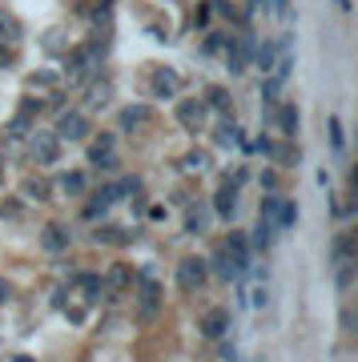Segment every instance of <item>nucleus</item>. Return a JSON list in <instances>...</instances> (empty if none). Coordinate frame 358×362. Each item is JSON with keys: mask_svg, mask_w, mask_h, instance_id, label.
Instances as JSON below:
<instances>
[{"mask_svg": "<svg viewBox=\"0 0 358 362\" xmlns=\"http://www.w3.org/2000/svg\"><path fill=\"white\" fill-rule=\"evenodd\" d=\"M149 93H154L157 101H173V97L181 93V77L173 73V69H166V65L149 69Z\"/></svg>", "mask_w": 358, "mask_h": 362, "instance_id": "6", "label": "nucleus"}, {"mask_svg": "<svg viewBox=\"0 0 358 362\" xmlns=\"http://www.w3.org/2000/svg\"><path fill=\"white\" fill-rule=\"evenodd\" d=\"M0 218H21V206H16V202H8V206H0Z\"/></svg>", "mask_w": 358, "mask_h": 362, "instance_id": "42", "label": "nucleus"}, {"mask_svg": "<svg viewBox=\"0 0 358 362\" xmlns=\"http://www.w3.org/2000/svg\"><path fill=\"white\" fill-rule=\"evenodd\" d=\"M28 133H33V117H21V113H16L13 121H8V129H4V137H8V141H25Z\"/></svg>", "mask_w": 358, "mask_h": 362, "instance_id": "25", "label": "nucleus"}, {"mask_svg": "<svg viewBox=\"0 0 358 362\" xmlns=\"http://www.w3.org/2000/svg\"><path fill=\"white\" fill-rule=\"evenodd\" d=\"M49 194H52V185L45 177H28L25 181V197L28 202H49Z\"/></svg>", "mask_w": 358, "mask_h": 362, "instance_id": "26", "label": "nucleus"}, {"mask_svg": "<svg viewBox=\"0 0 358 362\" xmlns=\"http://www.w3.org/2000/svg\"><path fill=\"white\" fill-rule=\"evenodd\" d=\"M350 282H354V266L338 262V290H350Z\"/></svg>", "mask_w": 358, "mask_h": 362, "instance_id": "38", "label": "nucleus"}, {"mask_svg": "<svg viewBox=\"0 0 358 362\" xmlns=\"http://www.w3.org/2000/svg\"><path fill=\"white\" fill-rule=\"evenodd\" d=\"M330 145H334V153H346V137H342V125L330 117Z\"/></svg>", "mask_w": 358, "mask_h": 362, "instance_id": "37", "label": "nucleus"}, {"mask_svg": "<svg viewBox=\"0 0 358 362\" xmlns=\"http://www.w3.org/2000/svg\"><path fill=\"white\" fill-rule=\"evenodd\" d=\"M254 65L262 69V73H270V69L278 65V40H262L254 49Z\"/></svg>", "mask_w": 358, "mask_h": 362, "instance_id": "20", "label": "nucleus"}, {"mask_svg": "<svg viewBox=\"0 0 358 362\" xmlns=\"http://www.w3.org/2000/svg\"><path fill=\"white\" fill-rule=\"evenodd\" d=\"M298 221V202H278V230H290Z\"/></svg>", "mask_w": 358, "mask_h": 362, "instance_id": "31", "label": "nucleus"}, {"mask_svg": "<svg viewBox=\"0 0 358 362\" xmlns=\"http://www.w3.org/2000/svg\"><path fill=\"white\" fill-rule=\"evenodd\" d=\"M109 101H113V85L101 81V77H93L89 89H85V105H89V109H105Z\"/></svg>", "mask_w": 358, "mask_h": 362, "instance_id": "14", "label": "nucleus"}, {"mask_svg": "<svg viewBox=\"0 0 358 362\" xmlns=\"http://www.w3.org/2000/svg\"><path fill=\"white\" fill-rule=\"evenodd\" d=\"M258 181H262V189H266V194H274V189H278V173H274V169H266Z\"/></svg>", "mask_w": 358, "mask_h": 362, "instance_id": "39", "label": "nucleus"}, {"mask_svg": "<svg viewBox=\"0 0 358 362\" xmlns=\"http://www.w3.org/2000/svg\"><path fill=\"white\" fill-rule=\"evenodd\" d=\"M25 141H28V157H33L37 165H52V161L61 157V141H57L52 129H33Z\"/></svg>", "mask_w": 358, "mask_h": 362, "instance_id": "3", "label": "nucleus"}, {"mask_svg": "<svg viewBox=\"0 0 358 362\" xmlns=\"http://www.w3.org/2000/svg\"><path fill=\"white\" fill-rule=\"evenodd\" d=\"M178 290L181 294H197V290H205V282H209V266H205V258H197V254H185V258L178 262Z\"/></svg>", "mask_w": 358, "mask_h": 362, "instance_id": "1", "label": "nucleus"}, {"mask_svg": "<svg viewBox=\"0 0 358 362\" xmlns=\"http://www.w3.org/2000/svg\"><path fill=\"white\" fill-rule=\"evenodd\" d=\"M52 133H57V141H89V117L85 113H64Z\"/></svg>", "mask_w": 358, "mask_h": 362, "instance_id": "8", "label": "nucleus"}, {"mask_svg": "<svg viewBox=\"0 0 358 362\" xmlns=\"http://www.w3.org/2000/svg\"><path fill=\"white\" fill-rule=\"evenodd\" d=\"M21 37H25L21 21H16L13 13H4V8H0V40H4V45H21Z\"/></svg>", "mask_w": 358, "mask_h": 362, "instance_id": "19", "label": "nucleus"}, {"mask_svg": "<svg viewBox=\"0 0 358 362\" xmlns=\"http://www.w3.org/2000/svg\"><path fill=\"white\" fill-rule=\"evenodd\" d=\"M69 246H73L69 226H64V221H45V230H40V250L52 254V258H61V254H69Z\"/></svg>", "mask_w": 358, "mask_h": 362, "instance_id": "4", "label": "nucleus"}, {"mask_svg": "<svg viewBox=\"0 0 358 362\" xmlns=\"http://www.w3.org/2000/svg\"><path fill=\"white\" fill-rule=\"evenodd\" d=\"M226 45H230V37H221V33H205L202 52H205V57H221V52H226Z\"/></svg>", "mask_w": 358, "mask_h": 362, "instance_id": "28", "label": "nucleus"}, {"mask_svg": "<svg viewBox=\"0 0 358 362\" xmlns=\"http://www.w3.org/2000/svg\"><path fill=\"white\" fill-rule=\"evenodd\" d=\"M137 306H141V318H157V310H161V286L149 270L137 278Z\"/></svg>", "mask_w": 358, "mask_h": 362, "instance_id": "5", "label": "nucleus"}, {"mask_svg": "<svg viewBox=\"0 0 358 362\" xmlns=\"http://www.w3.org/2000/svg\"><path fill=\"white\" fill-rule=\"evenodd\" d=\"M338 4H342V8H350V0H338Z\"/></svg>", "mask_w": 358, "mask_h": 362, "instance_id": "45", "label": "nucleus"}, {"mask_svg": "<svg viewBox=\"0 0 358 362\" xmlns=\"http://www.w3.org/2000/svg\"><path fill=\"white\" fill-rule=\"evenodd\" d=\"M202 101L209 105V113H214V109H218L221 117H230V113H233V101H230V93L221 89V85H209V93H205Z\"/></svg>", "mask_w": 358, "mask_h": 362, "instance_id": "17", "label": "nucleus"}, {"mask_svg": "<svg viewBox=\"0 0 358 362\" xmlns=\"http://www.w3.org/2000/svg\"><path fill=\"white\" fill-rule=\"evenodd\" d=\"M254 246H258V250H270V246H274V230H270L266 221H258V226H254Z\"/></svg>", "mask_w": 358, "mask_h": 362, "instance_id": "34", "label": "nucleus"}, {"mask_svg": "<svg viewBox=\"0 0 358 362\" xmlns=\"http://www.w3.org/2000/svg\"><path fill=\"white\" fill-rule=\"evenodd\" d=\"M28 93H57L64 85V73H57V69H37V73H28Z\"/></svg>", "mask_w": 358, "mask_h": 362, "instance_id": "13", "label": "nucleus"}, {"mask_svg": "<svg viewBox=\"0 0 358 362\" xmlns=\"http://www.w3.org/2000/svg\"><path fill=\"white\" fill-rule=\"evenodd\" d=\"M278 129L286 133V137L298 133V105H278Z\"/></svg>", "mask_w": 358, "mask_h": 362, "instance_id": "23", "label": "nucleus"}, {"mask_svg": "<svg viewBox=\"0 0 358 362\" xmlns=\"http://www.w3.org/2000/svg\"><path fill=\"white\" fill-rule=\"evenodd\" d=\"M209 25V4H202L197 13H193V28H205Z\"/></svg>", "mask_w": 358, "mask_h": 362, "instance_id": "41", "label": "nucleus"}, {"mask_svg": "<svg viewBox=\"0 0 358 362\" xmlns=\"http://www.w3.org/2000/svg\"><path fill=\"white\" fill-rule=\"evenodd\" d=\"M145 121H149V105H125L117 125L125 133H137V129H145Z\"/></svg>", "mask_w": 358, "mask_h": 362, "instance_id": "15", "label": "nucleus"}, {"mask_svg": "<svg viewBox=\"0 0 358 362\" xmlns=\"http://www.w3.org/2000/svg\"><path fill=\"white\" fill-rule=\"evenodd\" d=\"M181 169H197V173H202V169H209V153H205V149H190V153L181 157Z\"/></svg>", "mask_w": 358, "mask_h": 362, "instance_id": "30", "label": "nucleus"}, {"mask_svg": "<svg viewBox=\"0 0 358 362\" xmlns=\"http://www.w3.org/2000/svg\"><path fill=\"white\" fill-rule=\"evenodd\" d=\"M93 242H97V246H109V242H125V230H117V226H97V230H93Z\"/></svg>", "mask_w": 358, "mask_h": 362, "instance_id": "29", "label": "nucleus"}, {"mask_svg": "<svg viewBox=\"0 0 358 362\" xmlns=\"http://www.w3.org/2000/svg\"><path fill=\"white\" fill-rule=\"evenodd\" d=\"M214 214H218V218H226V221L238 214V185H230V177L221 181L218 194H214Z\"/></svg>", "mask_w": 358, "mask_h": 362, "instance_id": "12", "label": "nucleus"}, {"mask_svg": "<svg viewBox=\"0 0 358 362\" xmlns=\"http://www.w3.org/2000/svg\"><path fill=\"white\" fill-rule=\"evenodd\" d=\"M13 362H33V358H28V354H16V358Z\"/></svg>", "mask_w": 358, "mask_h": 362, "instance_id": "44", "label": "nucleus"}, {"mask_svg": "<svg viewBox=\"0 0 358 362\" xmlns=\"http://www.w3.org/2000/svg\"><path fill=\"white\" fill-rule=\"evenodd\" d=\"M117 137L113 133H101V137H93L89 141V161L97 169H117Z\"/></svg>", "mask_w": 358, "mask_h": 362, "instance_id": "9", "label": "nucleus"}, {"mask_svg": "<svg viewBox=\"0 0 358 362\" xmlns=\"http://www.w3.org/2000/svg\"><path fill=\"white\" fill-rule=\"evenodd\" d=\"M40 45H45L52 57H64V52H69V33H64V28H49V33L40 37Z\"/></svg>", "mask_w": 358, "mask_h": 362, "instance_id": "21", "label": "nucleus"}, {"mask_svg": "<svg viewBox=\"0 0 358 362\" xmlns=\"http://www.w3.org/2000/svg\"><path fill=\"white\" fill-rule=\"evenodd\" d=\"M205 266H209V274H218L221 282H233V278H238V270H233V262L226 258L221 250H218V254H214V262H205Z\"/></svg>", "mask_w": 358, "mask_h": 362, "instance_id": "24", "label": "nucleus"}, {"mask_svg": "<svg viewBox=\"0 0 358 362\" xmlns=\"http://www.w3.org/2000/svg\"><path fill=\"white\" fill-rule=\"evenodd\" d=\"M205 221H209V214H205V206H190L185 209V230L190 233H202Z\"/></svg>", "mask_w": 358, "mask_h": 362, "instance_id": "27", "label": "nucleus"}, {"mask_svg": "<svg viewBox=\"0 0 358 362\" xmlns=\"http://www.w3.org/2000/svg\"><path fill=\"white\" fill-rule=\"evenodd\" d=\"M202 338H209V342H226L230 338V310L226 306H209L202 314Z\"/></svg>", "mask_w": 358, "mask_h": 362, "instance_id": "7", "label": "nucleus"}, {"mask_svg": "<svg viewBox=\"0 0 358 362\" xmlns=\"http://www.w3.org/2000/svg\"><path fill=\"white\" fill-rule=\"evenodd\" d=\"M350 254H354V238L342 233V238L334 242V262H350Z\"/></svg>", "mask_w": 358, "mask_h": 362, "instance_id": "33", "label": "nucleus"}, {"mask_svg": "<svg viewBox=\"0 0 358 362\" xmlns=\"http://www.w3.org/2000/svg\"><path fill=\"white\" fill-rule=\"evenodd\" d=\"M270 161H278V165H298V149L294 145H274V149H270Z\"/></svg>", "mask_w": 358, "mask_h": 362, "instance_id": "32", "label": "nucleus"}, {"mask_svg": "<svg viewBox=\"0 0 358 362\" xmlns=\"http://www.w3.org/2000/svg\"><path fill=\"white\" fill-rule=\"evenodd\" d=\"M278 93H282V81H278V77H270L266 85H262V101L274 105V101H278Z\"/></svg>", "mask_w": 358, "mask_h": 362, "instance_id": "36", "label": "nucleus"}, {"mask_svg": "<svg viewBox=\"0 0 358 362\" xmlns=\"http://www.w3.org/2000/svg\"><path fill=\"white\" fill-rule=\"evenodd\" d=\"M129 282H133V270H129L125 262H117V266H109V274H101V294L105 298H117Z\"/></svg>", "mask_w": 358, "mask_h": 362, "instance_id": "11", "label": "nucleus"}, {"mask_svg": "<svg viewBox=\"0 0 358 362\" xmlns=\"http://www.w3.org/2000/svg\"><path fill=\"white\" fill-rule=\"evenodd\" d=\"M270 306V294H266V286H258L254 290V310H266Z\"/></svg>", "mask_w": 358, "mask_h": 362, "instance_id": "40", "label": "nucleus"}, {"mask_svg": "<svg viewBox=\"0 0 358 362\" xmlns=\"http://www.w3.org/2000/svg\"><path fill=\"white\" fill-rule=\"evenodd\" d=\"M173 117H178V125L185 133H205L209 129V105H205L202 97H181L178 109H173Z\"/></svg>", "mask_w": 358, "mask_h": 362, "instance_id": "2", "label": "nucleus"}, {"mask_svg": "<svg viewBox=\"0 0 358 362\" xmlns=\"http://www.w3.org/2000/svg\"><path fill=\"white\" fill-rule=\"evenodd\" d=\"M81 218L85 221H105L109 218V202H105L101 194H93L89 202H85V209H81Z\"/></svg>", "mask_w": 358, "mask_h": 362, "instance_id": "22", "label": "nucleus"}, {"mask_svg": "<svg viewBox=\"0 0 358 362\" xmlns=\"http://www.w3.org/2000/svg\"><path fill=\"white\" fill-rule=\"evenodd\" d=\"M238 137H242V133H238V121H233V113H230V117H221L218 129H214V141H218V149H230Z\"/></svg>", "mask_w": 358, "mask_h": 362, "instance_id": "18", "label": "nucleus"}, {"mask_svg": "<svg viewBox=\"0 0 358 362\" xmlns=\"http://www.w3.org/2000/svg\"><path fill=\"white\" fill-rule=\"evenodd\" d=\"M16 61H21V52H16V45H4V40H0V69H13Z\"/></svg>", "mask_w": 358, "mask_h": 362, "instance_id": "35", "label": "nucleus"}, {"mask_svg": "<svg viewBox=\"0 0 358 362\" xmlns=\"http://www.w3.org/2000/svg\"><path fill=\"white\" fill-rule=\"evenodd\" d=\"M4 177H8V157L0 153V189H4Z\"/></svg>", "mask_w": 358, "mask_h": 362, "instance_id": "43", "label": "nucleus"}, {"mask_svg": "<svg viewBox=\"0 0 358 362\" xmlns=\"http://www.w3.org/2000/svg\"><path fill=\"white\" fill-rule=\"evenodd\" d=\"M57 185H61L64 197H81L85 189H89V177H85V169H69V173L57 177Z\"/></svg>", "mask_w": 358, "mask_h": 362, "instance_id": "16", "label": "nucleus"}, {"mask_svg": "<svg viewBox=\"0 0 358 362\" xmlns=\"http://www.w3.org/2000/svg\"><path fill=\"white\" fill-rule=\"evenodd\" d=\"M221 254L233 262V270L242 274L246 266H250V238H246V233H230V238L221 242Z\"/></svg>", "mask_w": 358, "mask_h": 362, "instance_id": "10", "label": "nucleus"}]
</instances>
